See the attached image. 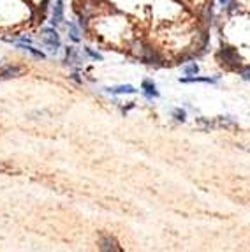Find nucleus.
I'll return each mask as SVG.
<instances>
[{
  "label": "nucleus",
  "instance_id": "ddd939ff",
  "mask_svg": "<svg viewBox=\"0 0 250 252\" xmlns=\"http://www.w3.org/2000/svg\"><path fill=\"white\" fill-rule=\"evenodd\" d=\"M182 71H184L185 76H196V74H199V63H197L196 60H192V62L185 63L184 67H182Z\"/></svg>",
  "mask_w": 250,
  "mask_h": 252
},
{
  "label": "nucleus",
  "instance_id": "2eb2a0df",
  "mask_svg": "<svg viewBox=\"0 0 250 252\" xmlns=\"http://www.w3.org/2000/svg\"><path fill=\"white\" fill-rule=\"evenodd\" d=\"M0 171H2V173H7V175H20V169L14 168L13 164H7V162L0 164Z\"/></svg>",
  "mask_w": 250,
  "mask_h": 252
},
{
  "label": "nucleus",
  "instance_id": "7ed1b4c3",
  "mask_svg": "<svg viewBox=\"0 0 250 252\" xmlns=\"http://www.w3.org/2000/svg\"><path fill=\"white\" fill-rule=\"evenodd\" d=\"M50 23L59 29L65 23V0H53L51 2V20Z\"/></svg>",
  "mask_w": 250,
  "mask_h": 252
},
{
  "label": "nucleus",
  "instance_id": "423d86ee",
  "mask_svg": "<svg viewBox=\"0 0 250 252\" xmlns=\"http://www.w3.org/2000/svg\"><path fill=\"white\" fill-rule=\"evenodd\" d=\"M220 76H184L178 78V83L190 85V83H204V85H219Z\"/></svg>",
  "mask_w": 250,
  "mask_h": 252
},
{
  "label": "nucleus",
  "instance_id": "f03ea898",
  "mask_svg": "<svg viewBox=\"0 0 250 252\" xmlns=\"http://www.w3.org/2000/svg\"><path fill=\"white\" fill-rule=\"evenodd\" d=\"M217 60L220 65H224L229 71H240L242 69V57L238 53V48L234 46H222L217 51Z\"/></svg>",
  "mask_w": 250,
  "mask_h": 252
},
{
  "label": "nucleus",
  "instance_id": "9d476101",
  "mask_svg": "<svg viewBox=\"0 0 250 252\" xmlns=\"http://www.w3.org/2000/svg\"><path fill=\"white\" fill-rule=\"evenodd\" d=\"M18 48H21L23 51H27V53H30L33 57V59L37 60H46V53L42 50H37V48H33V44H18Z\"/></svg>",
  "mask_w": 250,
  "mask_h": 252
},
{
  "label": "nucleus",
  "instance_id": "f257e3e1",
  "mask_svg": "<svg viewBox=\"0 0 250 252\" xmlns=\"http://www.w3.org/2000/svg\"><path fill=\"white\" fill-rule=\"evenodd\" d=\"M39 34H41L39 35V41H41V44L44 46V50H46L48 53L57 55L62 50V37H60L57 27H53V25L44 27V29H41Z\"/></svg>",
  "mask_w": 250,
  "mask_h": 252
},
{
  "label": "nucleus",
  "instance_id": "dca6fc26",
  "mask_svg": "<svg viewBox=\"0 0 250 252\" xmlns=\"http://www.w3.org/2000/svg\"><path fill=\"white\" fill-rule=\"evenodd\" d=\"M238 72H240V76H242L243 80L250 83V65H247V67H242Z\"/></svg>",
  "mask_w": 250,
  "mask_h": 252
},
{
  "label": "nucleus",
  "instance_id": "9b49d317",
  "mask_svg": "<svg viewBox=\"0 0 250 252\" xmlns=\"http://www.w3.org/2000/svg\"><path fill=\"white\" fill-rule=\"evenodd\" d=\"M215 124H217V129L219 127H224V129H233V127H238V122L236 120H234L233 117H227V115H225V117H217L215 118Z\"/></svg>",
  "mask_w": 250,
  "mask_h": 252
},
{
  "label": "nucleus",
  "instance_id": "f8f14e48",
  "mask_svg": "<svg viewBox=\"0 0 250 252\" xmlns=\"http://www.w3.org/2000/svg\"><path fill=\"white\" fill-rule=\"evenodd\" d=\"M171 118L178 124H185V122H187V109L182 108V106H178V108H173L171 109Z\"/></svg>",
  "mask_w": 250,
  "mask_h": 252
},
{
  "label": "nucleus",
  "instance_id": "1a4fd4ad",
  "mask_svg": "<svg viewBox=\"0 0 250 252\" xmlns=\"http://www.w3.org/2000/svg\"><path fill=\"white\" fill-rule=\"evenodd\" d=\"M65 27H67V37L72 44H78L81 42V27L78 25V21H65Z\"/></svg>",
  "mask_w": 250,
  "mask_h": 252
},
{
  "label": "nucleus",
  "instance_id": "6ab92c4d",
  "mask_svg": "<svg viewBox=\"0 0 250 252\" xmlns=\"http://www.w3.org/2000/svg\"><path fill=\"white\" fill-rule=\"evenodd\" d=\"M132 108H136V104H134V102H129V106H124V108H122V113L127 115L129 113V109H132Z\"/></svg>",
  "mask_w": 250,
  "mask_h": 252
},
{
  "label": "nucleus",
  "instance_id": "39448f33",
  "mask_svg": "<svg viewBox=\"0 0 250 252\" xmlns=\"http://www.w3.org/2000/svg\"><path fill=\"white\" fill-rule=\"evenodd\" d=\"M104 94L111 97H120V95H136L138 89L132 85H113V87H104Z\"/></svg>",
  "mask_w": 250,
  "mask_h": 252
},
{
  "label": "nucleus",
  "instance_id": "0eeeda50",
  "mask_svg": "<svg viewBox=\"0 0 250 252\" xmlns=\"http://www.w3.org/2000/svg\"><path fill=\"white\" fill-rule=\"evenodd\" d=\"M97 247L99 251H113V252H120L122 247L117 242V238L111 235H100L99 242H97Z\"/></svg>",
  "mask_w": 250,
  "mask_h": 252
},
{
  "label": "nucleus",
  "instance_id": "f3484780",
  "mask_svg": "<svg viewBox=\"0 0 250 252\" xmlns=\"http://www.w3.org/2000/svg\"><path fill=\"white\" fill-rule=\"evenodd\" d=\"M217 2H219V5H220L222 11H225V9L229 7V4L233 2V0H217Z\"/></svg>",
  "mask_w": 250,
  "mask_h": 252
},
{
  "label": "nucleus",
  "instance_id": "20e7f679",
  "mask_svg": "<svg viewBox=\"0 0 250 252\" xmlns=\"http://www.w3.org/2000/svg\"><path fill=\"white\" fill-rule=\"evenodd\" d=\"M23 72H27L25 65H20V63H2L0 65V81L20 78Z\"/></svg>",
  "mask_w": 250,
  "mask_h": 252
},
{
  "label": "nucleus",
  "instance_id": "4468645a",
  "mask_svg": "<svg viewBox=\"0 0 250 252\" xmlns=\"http://www.w3.org/2000/svg\"><path fill=\"white\" fill-rule=\"evenodd\" d=\"M83 53L87 55V59L94 60V62H102V60H104V57H102L99 51H95L94 48H90V46H85L83 48Z\"/></svg>",
  "mask_w": 250,
  "mask_h": 252
},
{
  "label": "nucleus",
  "instance_id": "a211bd4d",
  "mask_svg": "<svg viewBox=\"0 0 250 252\" xmlns=\"http://www.w3.org/2000/svg\"><path fill=\"white\" fill-rule=\"evenodd\" d=\"M69 78H71L72 81H76V83L83 85V78H79V74H78V72H72V74L69 76Z\"/></svg>",
  "mask_w": 250,
  "mask_h": 252
},
{
  "label": "nucleus",
  "instance_id": "6e6552de",
  "mask_svg": "<svg viewBox=\"0 0 250 252\" xmlns=\"http://www.w3.org/2000/svg\"><path fill=\"white\" fill-rule=\"evenodd\" d=\"M141 94L148 99V101H154V99H158V97H160L158 87L154 83V80H143L141 81Z\"/></svg>",
  "mask_w": 250,
  "mask_h": 252
}]
</instances>
